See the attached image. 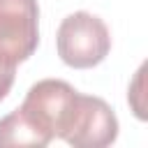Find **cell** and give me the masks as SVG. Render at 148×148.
<instances>
[{
	"label": "cell",
	"instance_id": "6da1fadb",
	"mask_svg": "<svg viewBox=\"0 0 148 148\" xmlns=\"http://www.w3.org/2000/svg\"><path fill=\"white\" fill-rule=\"evenodd\" d=\"M58 56L74 69L99 65L111 51V32L106 23L90 12H74L62 18L56 35Z\"/></svg>",
	"mask_w": 148,
	"mask_h": 148
},
{
	"label": "cell",
	"instance_id": "7a4b0ae2",
	"mask_svg": "<svg viewBox=\"0 0 148 148\" xmlns=\"http://www.w3.org/2000/svg\"><path fill=\"white\" fill-rule=\"evenodd\" d=\"M39 44L37 0H0V67H16Z\"/></svg>",
	"mask_w": 148,
	"mask_h": 148
},
{
	"label": "cell",
	"instance_id": "3957f363",
	"mask_svg": "<svg viewBox=\"0 0 148 148\" xmlns=\"http://www.w3.org/2000/svg\"><path fill=\"white\" fill-rule=\"evenodd\" d=\"M51 139H46L18 109L0 118V148L9 146H32V148H44L49 146Z\"/></svg>",
	"mask_w": 148,
	"mask_h": 148
},
{
	"label": "cell",
	"instance_id": "277c9868",
	"mask_svg": "<svg viewBox=\"0 0 148 148\" xmlns=\"http://www.w3.org/2000/svg\"><path fill=\"white\" fill-rule=\"evenodd\" d=\"M16 79V67H0V99L7 97Z\"/></svg>",
	"mask_w": 148,
	"mask_h": 148
}]
</instances>
